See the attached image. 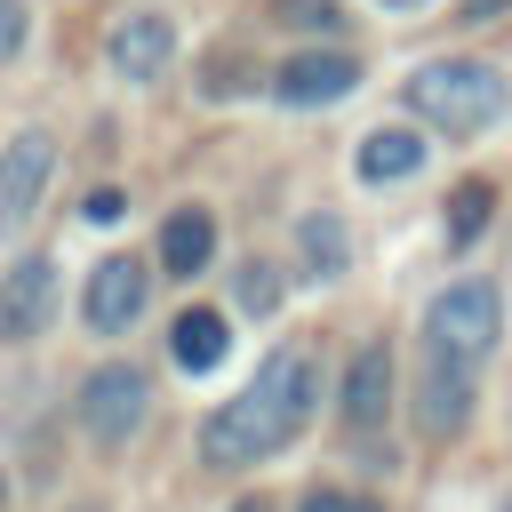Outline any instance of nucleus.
Returning <instances> with one entry per match:
<instances>
[{"instance_id": "1", "label": "nucleus", "mask_w": 512, "mask_h": 512, "mask_svg": "<svg viewBox=\"0 0 512 512\" xmlns=\"http://www.w3.org/2000/svg\"><path fill=\"white\" fill-rule=\"evenodd\" d=\"M312 408H320V360H312L304 344H272L264 368H256V384L208 408V424H200V464H216V472L272 464V456L312 424Z\"/></svg>"}, {"instance_id": "2", "label": "nucleus", "mask_w": 512, "mask_h": 512, "mask_svg": "<svg viewBox=\"0 0 512 512\" xmlns=\"http://www.w3.org/2000/svg\"><path fill=\"white\" fill-rule=\"evenodd\" d=\"M504 104H512V88L480 56H440V64H416V80H408V112L440 136H480L504 120Z\"/></svg>"}, {"instance_id": "3", "label": "nucleus", "mask_w": 512, "mask_h": 512, "mask_svg": "<svg viewBox=\"0 0 512 512\" xmlns=\"http://www.w3.org/2000/svg\"><path fill=\"white\" fill-rule=\"evenodd\" d=\"M144 416H152V376L136 360H104L80 376V432L96 448H128L144 432Z\"/></svg>"}, {"instance_id": "4", "label": "nucleus", "mask_w": 512, "mask_h": 512, "mask_svg": "<svg viewBox=\"0 0 512 512\" xmlns=\"http://www.w3.org/2000/svg\"><path fill=\"white\" fill-rule=\"evenodd\" d=\"M424 352H440V360H456V368H480V360L496 352V288H488V280L440 288L432 312H424Z\"/></svg>"}, {"instance_id": "5", "label": "nucleus", "mask_w": 512, "mask_h": 512, "mask_svg": "<svg viewBox=\"0 0 512 512\" xmlns=\"http://www.w3.org/2000/svg\"><path fill=\"white\" fill-rule=\"evenodd\" d=\"M360 88V56L352 48H296L280 72H272V96L288 112H320V104H344Z\"/></svg>"}, {"instance_id": "6", "label": "nucleus", "mask_w": 512, "mask_h": 512, "mask_svg": "<svg viewBox=\"0 0 512 512\" xmlns=\"http://www.w3.org/2000/svg\"><path fill=\"white\" fill-rule=\"evenodd\" d=\"M144 296H152V272H144L136 256H104V264L88 272L80 312H88V328H96V336H128V328L144 320Z\"/></svg>"}, {"instance_id": "7", "label": "nucleus", "mask_w": 512, "mask_h": 512, "mask_svg": "<svg viewBox=\"0 0 512 512\" xmlns=\"http://www.w3.org/2000/svg\"><path fill=\"white\" fill-rule=\"evenodd\" d=\"M48 168H56V136H48V128H24V136L0 144V232H16V224L40 208Z\"/></svg>"}, {"instance_id": "8", "label": "nucleus", "mask_w": 512, "mask_h": 512, "mask_svg": "<svg viewBox=\"0 0 512 512\" xmlns=\"http://www.w3.org/2000/svg\"><path fill=\"white\" fill-rule=\"evenodd\" d=\"M104 56H112V72H120L128 88H144V80H160V72L176 64V24H168L160 8H128V16L112 24Z\"/></svg>"}, {"instance_id": "9", "label": "nucleus", "mask_w": 512, "mask_h": 512, "mask_svg": "<svg viewBox=\"0 0 512 512\" xmlns=\"http://www.w3.org/2000/svg\"><path fill=\"white\" fill-rule=\"evenodd\" d=\"M48 312H56V264L48 256H16L0 272V336L24 344V336L48 328Z\"/></svg>"}, {"instance_id": "10", "label": "nucleus", "mask_w": 512, "mask_h": 512, "mask_svg": "<svg viewBox=\"0 0 512 512\" xmlns=\"http://www.w3.org/2000/svg\"><path fill=\"white\" fill-rule=\"evenodd\" d=\"M384 416H392V352L360 344L344 368V432H384Z\"/></svg>"}, {"instance_id": "11", "label": "nucleus", "mask_w": 512, "mask_h": 512, "mask_svg": "<svg viewBox=\"0 0 512 512\" xmlns=\"http://www.w3.org/2000/svg\"><path fill=\"white\" fill-rule=\"evenodd\" d=\"M416 400H424V408H416L424 432H432V440H456V432L472 424V368L424 352V384H416Z\"/></svg>"}, {"instance_id": "12", "label": "nucleus", "mask_w": 512, "mask_h": 512, "mask_svg": "<svg viewBox=\"0 0 512 512\" xmlns=\"http://www.w3.org/2000/svg\"><path fill=\"white\" fill-rule=\"evenodd\" d=\"M208 256H216V216L208 208H176L160 224V272L168 280H192V272H208Z\"/></svg>"}, {"instance_id": "13", "label": "nucleus", "mask_w": 512, "mask_h": 512, "mask_svg": "<svg viewBox=\"0 0 512 512\" xmlns=\"http://www.w3.org/2000/svg\"><path fill=\"white\" fill-rule=\"evenodd\" d=\"M224 312H208V304H192V312H176V328H168V360L184 368V376H208L216 360H224Z\"/></svg>"}, {"instance_id": "14", "label": "nucleus", "mask_w": 512, "mask_h": 512, "mask_svg": "<svg viewBox=\"0 0 512 512\" xmlns=\"http://www.w3.org/2000/svg\"><path fill=\"white\" fill-rule=\"evenodd\" d=\"M424 168V136L416 128H376L360 136V184H408Z\"/></svg>"}, {"instance_id": "15", "label": "nucleus", "mask_w": 512, "mask_h": 512, "mask_svg": "<svg viewBox=\"0 0 512 512\" xmlns=\"http://www.w3.org/2000/svg\"><path fill=\"white\" fill-rule=\"evenodd\" d=\"M296 256H304L312 280H344V272H352V232H344V216H336V208L304 216V224H296Z\"/></svg>"}, {"instance_id": "16", "label": "nucleus", "mask_w": 512, "mask_h": 512, "mask_svg": "<svg viewBox=\"0 0 512 512\" xmlns=\"http://www.w3.org/2000/svg\"><path fill=\"white\" fill-rule=\"evenodd\" d=\"M488 216H496V184H488V176H464V184L448 192V216H440L448 248H472V240L488 232Z\"/></svg>"}, {"instance_id": "17", "label": "nucleus", "mask_w": 512, "mask_h": 512, "mask_svg": "<svg viewBox=\"0 0 512 512\" xmlns=\"http://www.w3.org/2000/svg\"><path fill=\"white\" fill-rule=\"evenodd\" d=\"M232 304H240V312H256V320H272V312H280V272H272L264 256H248V264H240V280H232Z\"/></svg>"}, {"instance_id": "18", "label": "nucleus", "mask_w": 512, "mask_h": 512, "mask_svg": "<svg viewBox=\"0 0 512 512\" xmlns=\"http://www.w3.org/2000/svg\"><path fill=\"white\" fill-rule=\"evenodd\" d=\"M280 24H296V32H344V8L336 0H280Z\"/></svg>"}, {"instance_id": "19", "label": "nucleus", "mask_w": 512, "mask_h": 512, "mask_svg": "<svg viewBox=\"0 0 512 512\" xmlns=\"http://www.w3.org/2000/svg\"><path fill=\"white\" fill-rule=\"evenodd\" d=\"M296 512H376V504H368V496H344V488H312Z\"/></svg>"}, {"instance_id": "20", "label": "nucleus", "mask_w": 512, "mask_h": 512, "mask_svg": "<svg viewBox=\"0 0 512 512\" xmlns=\"http://www.w3.org/2000/svg\"><path fill=\"white\" fill-rule=\"evenodd\" d=\"M24 24H32V16H24V0H0V56H16V48H24Z\"/></svg>"}, {"instance_id": "21", "label": "nucleus", "mask_w": 512, "mask_h": 512, "mask_svg": "<svg viewBox=\"0 0 512 512\" xmlns=\"http://www.w3.org/2000/svg\"><path fill=\"white\" fill-rule=\"evenodd\" d=\"M88 216H96V224H120L128 200H120V192H88Z\"/></svg>"}, {"instance_id": "22", "label": "nucleus", "mask_w": 512, "mask_h": 512, "mask_svg": "<svg viewBox=\"0 0 512 512\" xmlns=\"http://www.w3.org/2000/svg\"><path fill=\"white\" fill-rule=\"evenodd\" d=\"M496 8H512V0H464V24H488Z\"/></svg>"}, {"instance_id": "23", "label": "nucleus", "mask_w": 512, "mask_h": 512, "mask_svg": "<svg viewBox=\"0 0 512 512\" xmlns=\"http://www.w3.org/2000/svg\"><path fill=\"white\" fill-rule=\"evenodd\" d=\"M240 512H272V504H264V496H248V504H240Z\"/></svg>"}, {"instance_id": "24", "label": "nucleus", "mask_w": 512, "mask_h": 512, "mask_svg": "<svg viewBox=\"0 0 512 512\" xmlns=\"http://www.w3.org/2000/svg\"><path fill=\"white\" fill-rule=\"evenodd\" d=\"M376 8H424V0H376Z\"/></svg>"}, {"instance_id": "25", "label": "nucleus", "mask_w": 512, "mask_h": 512, "mask_svg": "<svg viewBox=\"0 0 512 512\" xmlns=\"http://www.w3.org/2000/svg\"><path fill=\"white\" fill-rule=\"evenodd\" d=\"M0 512H8V472H0Z\"/></svg>"}, {"instance_id": "26", "label": "nucleus", "mask_w": 512, "mask_h": 512, "mask_svg": "<svg viewBox=\"0 0 512 512\" xmlns=\"http://www.w3.org/2000/svg\"><path fill=\"white\" fill-rule=\"evenodd\" d=\"M80 512H104V504H80Z\"/></svg>"}, {"instance_id": "27", "label": "nucleus", "mask_w": 512, "mask_h": 512, "mask_svg": "<svg viewBox=\"0 0 512 512\" xmlns=\"http://www.w3.org/2000/svg\"><path fill=\"white\" fill-rule=\"evenodd\" d=\"M504 512H512V504H504Z\"/></svg>"}]
</instances>
